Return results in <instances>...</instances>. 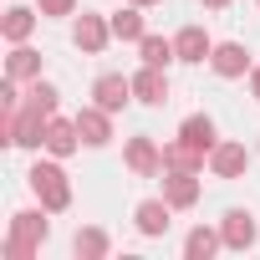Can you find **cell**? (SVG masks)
<instances>
[{"mask_svg": "<svg viewBox=\"0 0 260 260\" xmlns=\"http://www.w3.org/2000/svg\"><path fill=\"white\" fill-rule=\"evenodd\" d=\"M26 184H31L36 204H46L51 214L72 209V184H67V169H61V158H36V164H31V174H26Z\"/></svg>", "mask_w": 260, "mask_h": 260, "instance_id": "6da1fadb", "label": "cell"}, {"mask_svg": "<svg viewBox=\"0 0 260 260\" xmlns=\"http://www.w3.org/2000/svg\"><path fill=\"white\" fill-rule=\"evenodd\" d=\"M122 164H127V174H133V179H153V174H164V148H158L148 133H138V138H127Z\"/></svg>", "mask_w": 260, "mask_h": 260, "instance_id": "7a4b0ae2", "label": "cell"}, {"mask_svg": "<svg viewBox=\"0 0 260 260\" xmlns=\"http://www.w3.org/2000/svg\"><path fill=\"white\" fill-rule=\"evenodd\" d=\"M72 41H77V51L97 56V51H107V41H112V21L97 16V11H82L77 26H72Z\"/></svg>", "mask_w": 260, "mask_h": 260, "instance_id": "3957f363", "label": "cell"}, {"mask_svg": "<svg viewBox=\"0 0 260 260\" xmlns=\"http://www.w3.org/2000/svg\"><path fill=\"white\" fill-rule=\"evenodd\" d=\"M92 102L107 107V112H122L127 102H138V97H133V77H122V72H102V77L92 82Z\"/></svg>", "mask_w": 260, "mask_h": 260, "instance_id": "277c9868", "label": "cell"}, {"mask_svg": "<svg viewBox=\"0 0 260 260\" xmlns=\"http://www.w3.org/2000/svg\"><path fill=\"white\" fill-rule=\"evenodd\" d=\"M219 235H224V250H250V245L260 240V230H255V214H250V209H224Z\"/></svg>", "mask_w": 260, "mask_h": 260, "instance_id": "5b68a950", "label": "cell"}, {"mask_svg": "<svg viewBox=\"0 0 260 260\" xmlns=\"http://www.w3.org/2000/svg\"><path fill=\"white\" fill-rule=\"evenodd\" d=\"M179 138H184L194 153H204V158H209V153H214V143H219V127H214V117H209V112H189V117L179 122Z\"/></svg>", "mask_w": 260, "mask_h": 260, "instance_id": "8992f818", "label": "cell"}, {"mask_svg": "<svg viewBox=\"0 0 260 260\" xmlns=\"http://www.w3.org/2000/svg\"><path fill=\"white\" fill-rule=\"evenodd\" d=\"M77 133H82L87 148H107V143H112V112L97 107V102L82 107V112H77Z\"/></svg>", "mask_w": 260, "mask_h": 260, "instance_id": "52a82bcc", "label": "cell"}, {"mask_svg": "<svg viewBox=\"0 0 260 260\" xmlns=\"http://www.w3.org/2000/svg\"><path fill=\"white\" fill-rule=\"evenodd\" d=\"M209 67H214V77H224V82H235V77H245L255 61H250V51L240 46V41H219L214 51H209Z\"/></svg>", "mask_w": 260, "mask_h": 260, "instance_id": "ba28073f", "label": "cell"}, {"mask_svg": "<svg viewBox=\"0 0 260 260\" xmlns=\"http://www.w3.org/2000/svg\"><path fill=\"white\" fill-rule=\"evenodd\" d=\"M245 169H250V148L245 143H214V153H209V174L214 179H245Z\"/></svg>", "mask_w": 260, "mask_h": 260, "instance_id": "9c48e42d", "label": "cell"}, {"mask_svg": "<svg viewBox=\"0 0 260 260\" xmlns=\"http://www.w3.org/2000/svg\"><path fill=\"white\" fill-rule=\"evenodd\" d=\"M164 199L174 209H194L199 204V174L189 169H164Z\"/></svg>", "mask_w": 260, "mask_h": 260, "instance_id": "30bf717a", "label": "cell"}, {"mask_svg": "<svg viewBox=\"0 0 260 260\" xmlns=\"http://www.w3.org/2000/svg\"><path fill=\"white\" fill-rule=\"evenodd\" d=\"M133 224H138V235L158 240V235H169V224H174V204H169V199H143V204L133 209Z\"/></svg>", "mask_w": 260, "mask_h": 260, "instance_id": "8fae6325", "label": "cell"}, {"mask_svg": "<svg viewBox=\"0 0 260 260\" xmlns=\"http://www.w3.org/2000/svg\"><path fill=\"white\" fill-rule=\"evenodd\" d=\"M133 97H138L143 107H164V102H169V72H164V67L133 72Z\"/></svg>", "mask_w": 260, "mask_h": 260, "instance_id": "7c38bea8", "label": "cell"}, {"mask_svg": "<svg viewBox=\"0 0 260 260\" xmlns=\"http://www.w3.org/2000/svg\"><path fill=\"white\" fill-rule=\"evenodd\" d=\"M77 148H82L77 117H51V122H46V153H51V158H72Z\"/></svg>", "mask_w": 260, "mask_h": 260, "instance_id": "4fadbf2b", "label": "cell"}, {"mask_svg": "<svg viewBox=\"0 0 260 260\" xmlns=\"http://www.w3.org/2000/svg\"><path fill=\"white\" fill-rule=\"evenodd\" d=\"M174 51H179V61H189V67H199V61H209V51H214V41H209V31H204V26H184V31L174 36Z\"/></svg>", "mask_w": 260, "mask_h": 260, "instance_id": "5bb4252c", "label": "cell"}, {"mask_svg": "<svg viewBox=\"0 0 260 260\" xmlns=\"http://www.w3.org/2000/svg\"><path fill=\"white\" fill-rule=\"evenodd\" d=\"M51 209L41 204V209H16L11 214V235H21V240H31V245H46V235H51V219H46Z\"/></svg>", "mask_w": 260, "mask_h": 260, "instance_id": "9a60e30c", "label": "cell"}, {"mask_svg": "<svg viewBox=\"0 0 260 260\" xmlns=\"http://www.w3.org/2000/svg\"><path fill=\"white\" fill-rule=\"evenodd\" d=\"M224 250V235L214 230V224H194L189 235H184V260H209V255H219Z\"/></svg>", "mask_w": 260, "mask_h": 260, "instance_id": "2e32d148", "label": "cell"}, {"mask_svg": "<svg viewBox=\"0 0 260 260\" xmlns=\"http://www.w3.org/2000/svg\"><path fill=\"white\" fill-rule=\"evenodd\" d=\"M36 16H41V11H31V6H11V11H6V21H0V36H6L11 46L31 41V31H36Z\"/></svg>", "mask_w": 260, "mask_h": 260, "instance_id": "e0dca14e", "label": "cell"}, {"mask_svg": "<svg viewBox=\"0 0 260 260\" xmlns=\"http://www.w3.org/2000/svg\"><path fill=\"white\" fill-rule=\"evenodd\" d=\"M6 77H16V82H36L41 77V51L36 46H11V56H6Z\"/></svg>", "mask_w": 260, "mask_h": 260, "instance_id": "ac0fdd59", "label": "cell"}, {"mask_svg": "<svg viewBox=\"0 0 260 260\" xmlns=\"http://www.w3.org/2000/svg\"><path fill=\"white\" fill-rule=\"evenodd\" d=\"M107 21H112V41H133V46H138V41L148 36V31H143V6H127V11H112Z\"/></svg>", "mask_w": 260, "mask_h": 260, "instance_id": "d6986e66", "label": "cell"}, {"mask_svg": "<svg viewBox=\"0 0 260 260\" xmlns=\"http://www.w3.org/2000/svg\"><path fill=\"white\" fill-rule=\"evenodd\" d=\"M107 250H112V240H107V230H97V224L77 230V240H72V255H77V260H102Z\"/></svg>", "mask_w": 260, "mask_h": 260, "instance_id": "ffe728a7", "label": "cell"}, {"mask_svg": "<svg viewBox=\"0 0 260 260\" xmlns=\"http://www.w3.org/2000/svg\"><path fill=\"white\" fill-rule=\"evenodd\" d=\"M204 164H209V158H204V153H194V148H189L184 138L164 143V169H189V174H199Z\"/></svg>", "mask_w": 260, "mask_h": 260, "instance_id": "44dd1931", "label": "cell"}, {"mask_svg": "<svg viewBox=\"0 0 260 260\" xmlns=\"http://www.w3.org/2000/svg\"><path fill=\"white\" fill-rule=\"evenodd\" d=\"M138 56H143V67H164V72H169V61H179L174 41H164V36H143L138 41Z\"/></svg>", "mask_w": 260, "mask_h": 260, "instance_id": "7402d4cb", "label": "cell"}, {"mask_svg": "<svg viewBox=\"0 0 260 260\" xmlns=\"http://www.w3.org/2000/svg\"><path fill=\"white\" fill-rule=\"evenodd\" d=\"M56 82H46V77H36L31 87H26V107H36V112H46V117H56Z\"/></svg>", "mask_w": 260, "mask_h": 260, "instance_id": "603a6c76", "label": "cell"}, {"mask_svg": "<svg viewBox=\"0 0 260 260\" xmlns=\"http://www.w3.org/2000/svg\"><path fill=\"white\" fill-rule=\"evenodd\" d=\"M36 250H41V245H31V240H21V235H6V260H36Z\"/></svg>", "mask_w": 260, "mask_h": 260, "instance_id": "cb8c5ba5", "label": "cell"}, {"mask_svg": "<svg viewBox=\"0 0 260 260\" xmlns=\"http://www.w3.org/2000/svg\"><path fill=\"white\" fill-rule=\"evenodd\" d=\"M36 11H41V16H72L77 0H36Z\"/></svg>", "mask_w": 260, "mask_h": 260, "instance_id": "d4e9b609", "label": "cell"}, {"mask_svg": "<svg viewBox=\"0 0 260 260\" xmlns=\"http://www.w3.org/2000/svg\"><path fill=\"white\" fill-rule=\"evenodd\" d=\"M250 97L260 102V67H250Z\"/></svg>", "mask_w": 260, "mask_h": 260, "instance_id": "484cf974", "label": "cell"}, {"mask_svg": "<svg viewBox=\"0 0 260 260\" xmlns=\"http://www.w3.org/2000/svg\"><path fill=\"white\" fill-rule=\"evenodd\" d=\"M204 6H209V11H224V6H230V0H204Z\"/></svg>", "mask_w": 260, "mask_h": 260, "instance_id": "4316f807", "label": "cell"}, {"mask_svg": "<svg viewBox=\"0 0 260 260\" xmlns=\"http://www.w3.org/2000/svg\"><path fill=\"white\" fill-rule=\"evenodd\" d=\"M127 6H143V11H148V6H158V0H127Z\"/></svg>", "mask_w": 260, "mask_h": 260, "instance_id": "83f0119b", "label": "cell"}]
</instances>
